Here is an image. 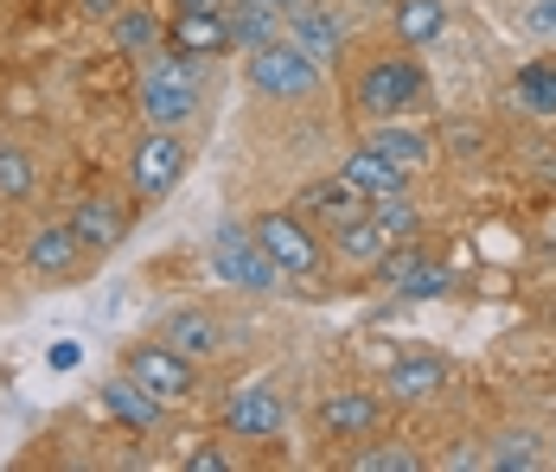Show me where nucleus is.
I'll return each instance as SVG.
<instances>
[{"mask_svg":"<svg viewBox=\"0 0 556 472\" xmlns=\"http://www.w3.org/2000/svg\"><path fill=\"white\" fill-rule=\"evenodd\" d=\"M212 275L230 281V288H243V294H288V275L269 263V250L250 237V230H237V224H224L218 237H212Z\"/></svg>","mask_w":556,"mask_h":472,"instance_id":"nucleus-6","label":"nucleus"},{"mask_svg":"<svg viewBox=\"0 0 556 472\" xmlns=\"http://www.w3.org/2000/svg\"><path fill=\"white\" fill-rule=\"evenodd\" d=\"M365 148L371 154H384L396 173H416V166H429V128H416V122H378L371 135H365Z\"/></svg>","mask_w":556,"mask_h":472,"instance_id":"nucleus-19","label":"nucleus"},{"mask_svg":"<svg viewBox=\"0 0 556 472\" xmlns=\"http://www.w3.org/2000/svg\"><path fill=\"white\" fill-rule=\"evenodd\" d=\"M186 141H179V128H148L141 141H135V154H128V192H135V205H161L173 186L186 179Z\"/></svg>","mask_w":556,"mask_h":472,"instance_id":"nucleus-5","label":"nucleus"},{"mask_svg":"<svg viewBox=\"0 0 556 472\" xmlns=\"http://www.w3.org/2000/svg\"><path fill=\"white\" fill-rule=\"evenodd\" d=\"M294 211L307 217V224H320V230H339V224H352V217H365V199L345 186V179H307L301 192H294Z\"/></svg>","mask_w":556,"mask_h":472,"instance_id":"nucleus-14","label":"nucleus"},{"mask_svg":"<svg viewBox=\"0 0 556 472\" xmlns=\"http://www.w3.org/2000/svg\"><path fill=\"white\" fill-rule=\"evenodd\" d=\"M339 179H345V186H352L365 205H371V199H390V192H403V186H409V173H396V166H390L384 154H371L365 141L339 160Z\"/></svg>","mask_w":556,"mask_h":472,"instance_id":"nucleus-16","label":"nucleus"},{"mask_svg":"<svg viewBox=\"0 0 556 472\" xmlns=\"http://www.w3.org/2000/svg\"><path fill=\"white\" fill-rule=\"evenodd\" d=\"M352 472H422L429 460L409 447V441H396V434H371V441H352V460H345Z\"/></svg>","mask_w":556,"mask_h":472,"instance_id":"nucleus-22","label":"nucleus"},{"mask_svg":"<svg viewBox=\"0 0 556 472\" xmlns=\"http://www.w3.org/2000/svg\"><path fill=\"white\" fill-rule=\"evenodd\" d=\"M179 467L186 472H230V454H218V447H192Z\"/></svg>","mask_w":556,"mask_h":472,"instance_id":"nucleus-32","label":"nucleus"},{"mask_svg":"<svg viewBox=\"0 0 556 472\" xmlns=\"http://www.w3.org/2000/svg\"><path fill=\"white\" fill-rule=\"evenodd\" d=\"M205 90V71H199V58L186 52H154L141 64V84H135V103L148 115V128H179V122H192L199 115V97Z\"/></svg>","mask_w":556,"mask_h":472,"instance_id":"nucleus-2","label":"nucleus"},{"mask_svg":"<svg viewBox=\"0 0 556 472\" xmlns=\"http://www.w3.org/2000/svg\"><path fill=\"white\" fill-rule=\"evenodd\" d=\"M250 237L269 250V263L288 275V281H320L327 263H333V243L320 237V224H307L301 211H256L250 217Z\"/></svg>","mask_w":556,"mask_h":472,"instance_id":"nucleus-3","label":"nucleus"},{"mask_svg":"<svg viewBox=\"0 0 556 472\" xmlns=\"http://www.w3.org/2000/svg\"><path fill=\"white\" fill-rule=\"evenodd\" d=\"M167 46L186 58H224L230 52V33H224V13H173L167 20Z\"/></svg>","mask_w":556,"mask_h":472,"instance_id":"nucleus-20","label":"nucleus"},{"mask_svg":"<svg viewBox=\"0 0 556 472\" xmlns=\"http://www.w3.org/2000/svg\"><path fill=\"white\" fill-rule=\"evenodd\" d=\"M447 383H454V365L435 358V352H403V358L384 370V396L390 403H435Z\"/></svg>","mask_w":556,"mask_h":472,"instance_id":"nucleus-12","label":"nucleus"},{"mask_svg":"<svg viewBox=\"0 0 556 472\" xmlns=\"http://www.w3.org/2000/svg\"><path fill=\"white\" fill-rule=\"evenodd\" d=\"M122 377H135V383H141L148 396H161V403H186V396L199 390V365H192L186 352H173L161 332L122 352Z\"/></svg>","mask_w":556,"mask_h":472,"instance_id":"nucleus-7","label":"nucleus"},{"mask_svg":"<svg viewBox=\"0 0 556 472\" xmlns=\"http://www.w3.org/2000/svg\"><path fill=\"white\" fill-rule=\"evenodd\" d=\"M544 460H551L544 434H531V428H505V434H493V454H480V467L493 472H538Z\"/></svg>","mask_w":556,"mask_h":472,"instance_id":"nucleus-25","label":"nucleus"},{"mask_svg":"<svg viewBox=\"0 0 556 472\" xmlns=\"http://www.w3.org/2000/svg\"><path fill=\"white\" fill-rule=\"evenodd\" d=\"M371 224L384 230L390 243H409V237H422V211L409 205V192H390V199H371Z\"/></svg>","mask_w":556,"mask_h":472,"instance_id":"nucleus-27","label":"nucleus"},{"mask_svg":"<svg viewBox=\"0 0 556 472\" xmlns=\"http://www.w3.org/2000/svg\"><path fill=\"white\" fill-rule=\"evenodd\" d=\"M281 39L327 64V58L345 52V20H339L333 7H320V0H301L294 13H281Z\"/></svg>","mask_w":556,"mask_h":472,"instance_id":"nucleus-10","label":"nucleus"},{"mask_svg":"<svg viewBox=\"0 0 556 472\" xmlns=\"http://www.w3.org/2000/svg\"><path fill=\"white\" fill-rule=\"evenodd\" d=\"M390 26H396V39H403L409 52H416V46H435L447 33V7L442 0H396Z\"/></svg>","mask_w":556,"mask_h":472,"instance_id":"nucleus-26","label":"nucleus"},{"mask_svg":"<svg viewBox=\"0 0 556 472\" xmlns=\"http://www.w3.org/2000/svg\"><path fill=\"white\" fill-rule=\"evenodd\" d=\"M320 428L333 434V441H371L378 428H384V396H371V390H333V396H320Z\"/></svg>","mask_w":556,"mask_h":472,"instance_id":"nucleus-11","label":"nucleus"},{"mask_svg":"<svg viewBox=\"0 0 556 472\" xmlns=\"http://www.w3.org/2000/svg\"><path fill=\"white\" fill-rule=\"evenodd\" d=\"M551 460H556V434H551Z\"/></svg>","mask_w":556,"mask_h":472,"instance_id":"nucleus-36","label":"nucleus"},{"mask_svg":"<svg viewBox=\"0 0 556 472\" xmlns=\"http://www.w3.org/2000/svg\"><path fill=\"white\" fill-rule=\"evenodd\" d=\"M511 103L525 109V115H538V122H551L556 115V52L511 71Z\"/></svg>","mask_w":556,"mask_h":472,"instance_id":"nucleus-21","label":"nucleus"},{"mask_svg":"<svg viewBox=\"0 0 556 472\" xmlns=\"http://www.w3.org/2000/svg\"><path fill=\"white\" fill-rule=\"evenodd\" d=\"M39 192V173H33V160H26V148L20 141H0V199H33Z\"/></svg>","mask_w":556,"mask_h":472,"instance_id":"nucleus-28","label":"nucleus"},{"mask_svg":"<svg viewBox=\"0 0 556 472\" xmlns=\"http://www.w3.org/2000/svg\"><path fill=\"white\" fill-rule=\"evenodd\" d=\"M77 7H84L90 20H110V13H115V7H122V0H77Z\"/></svg>","mask_w":556,"mask_h":472,"instance_id":"nucleus-34","label":"nucleus"},{"mask_svg":"<svg viewBox=\"0 0 556 472\" xmlns=\"http://www.w3.org/2000/svg\"><path fill=\"white\" fill-rule=\"evenodd\" d=\"M110 39L128 58H154L161 52V39H167V26L154 20V7H115L110 13Z\"/></svg>","mask_w":556,"mask_h":472,"instance_id":"nucleus-24","label":"nucleus"},{"mask_svg":"<svg viewBox=\"0 0 556 472\" xmlns=\"http://www.w3.org/2000/svg\"><path fill=\"white\" fill-rule=\"evenodd\" d=\"M243 77H250V90L269 97V103H307V97L320 90L327 64L307 58L301 46H288V39H276V46H256V52H250Z\"/></svg>","mask_w":556,"mask_h":472,"instance_id":"nucleus-4","label":"nucleus"},{"mask_svg":"<svg viewBox=\"0 0 556 472\" xmlns=\"http://www.w3.org/2000/svg\"><path fill=\"white\" fill-rule=\"evenodd\" d=\"M263 7H276V13H294V7H301V0H263Z\"/></svg>","mask_w":556,"mask_h":472,"instance_id":"nucleus-35","label":"nucleus"},{"mask_svg":"<svg viewBox=\"0 0 556 472\" xmlns=\"http://www.w3.org/2000/svg\"><path fill=\"white\" fill-rule=\"evenodd\" d=\"M64 224H71V237L84 243V256H110V250H122V243H128V224H135V211L122 205L115 192H90V199L71 211Z\"/></svg>","mask_w":556,"mask_h":472,"instance_id":"nucleus-9","label":"nucleus"},{"mask_svg":"<svg viewBox=\"0 0 556 472\" xmlns=\"http://www.w3.org/2000/svg\"><path fill=\"white\" fill-rule=\"evenodd\" d=\"M26 268H33L39 281H71V275H84V243L71 237V224H39V230L26 237Z\"/></svg>","mask_w":556,"mask_h":472,"instance_id":"nucleus-13","label":"nucleus"},{"mask_svg":"<svg viewBox=\"0 0 556 472\" xmlns=\"http://www.w3.org/2000/svg\"><path fill=\"white\" fill-rule=\"evenodd\" d=\"M103 416H115L122 428H135V434H154L161 416H167V403L148 396L135 377H110V383H103Z\"/></svg>","mask_w":556,"mask_h":472,"instance_id":"nucleus-17","label":"nucleus"},{"mask_svg":"<svg viewBox=\"0 0 556 472\" xmlns=\"http://www.w3.org/2000/svg\"><path fill=\"white\" fill-rule=\"evenodd\" d=\"M224 434L230 441H281V428H288V403H281L276 383H237L230 396H224Z\"/></svg>","mask_w":556,"mask_h":472,"instance_id":"nucleus-8","label":"nucleus"},{"mask_svg":"<svg viewBox=\"0 0 556 472\" xmlns=\"http://www.w3.org/2000/svg\"><path fill=\"white\" fill-rule=\"evenodd\" d=\"M525 33L544 39V46H556V0H531V7H525Z\"/></svg>","mask_w":556,"mask_h":472,"instance_id":"nucleus-31","label":"nucleus"},{"mask_svg":"<svg viewBox=\"0 0 556 472\" xmlns=\"http://www.w3.org/2000/svg\"><path fill=\"white\" fill-rule=\"evenodd\" d=\"M345 103H352V115H365V122H416L422 109L435 103V84H429L422 58L409 52V46H396V52H371V58L352 64Z\"/></svg>","mask_w":556,"mask_h":472,"instance_id":"nucleus-1","label":"nucleus"},{"mask_svg":"<svg viewBox=\"0 0 556 472\" xmlns=\"http://www.w3.org/2000/svg\"><path fill=\"white\" fill-rule=\"evenodd\" d=\"M327 243H333L339 263L358 268V275H365V268H371V263H378V256L390 250V237L378 230V224H371V211H365V217H352V224H339V230H327Z\"/></svg>","mask_w":556,"mask_h":472,"instance_id":"nucleus-23","label":"nucleus"},{"mask_svg":"<svg viewBox=\"0 0 556 472\" xmlns=\"http://www.w3.org/2000/svg\"><path fill=\"white\" fill-rule=\"evenodd\" d=\"M224 33H230V52H256V46H276L281 39V13L263 0H224Z\"/></svg>","mask_w":556,"mask_h":472,"instance_id":"nucleus-18","label":"nucleus"},{"mask_svg":"<svg viewBox=\"0 0 556 472\" xmlns=\"http://www.w3.org/2000/svg\"><path fill=\"white\" fill-rule=\"evenodd\" d=\"M422 256H429V250H422V237H409V243H390V250H384L371 268H365V275H371L378 288H390V294H396V288H403V275L422 263Z\"/></svg>","mask_w":556,"mask_h":472,"instance_id":"nucleus-29","label":"nucleus"},{"mask_svg":"<svg viewBox=\"0 0 556 472\" xmlns=\"http://www.w3.org/2000/svg\"><path fill=\"white\" fill-rule=\"evenodd\" d=\"M161 339H167L173 352H186L192 365H205V358L224 352V326H218V314H205V307H179V314H167L161 319Z\"/></svg>","mask_w":556,"mask_h":472,"instance_id":"nucleus-15","label":"nucleus"},{"mask_svg":"<svg viewBox=\"0 0 556 472\" xmlns=\"http://www.w3.org/2000/svg\"><path fill=\"white\" fill-rule=\"evenodd\" d=\"M447 288H454V275H447L442 263H429V256H422V263L403 275V288H396V294H403V301H442Z\"/></svg>","mask_w":556,"mask_h":472,"instance_id":"nucleus-30","label":"nucleus"},{"mask_svg":"<svg viewBox=\"0 0 556 472\" xmlns=\"http://www.w3.org/2000/svg\"><path fill=\"white\" fill-rule=\"evenodd\" d=\"M173 13H224V0H173Z\"/></svg>","mask_w":556,"mask_h":472,"instance_id":"nucleus-33","label":"nucleus"}]
</instances>
